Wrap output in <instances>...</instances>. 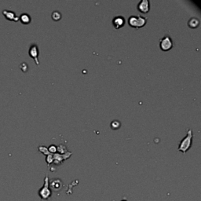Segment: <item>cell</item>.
Returning <instances> with one entry per match:
<instances>
[{
	"label": "cell",
	"instance_id": "cell-13",
	"mask_svg": "<svg viewBox=\"0 0 201 201\" xmlns=\"http://www.w3.org/2000/svg\"><path fill=\"white\" fill-rule=\"evenodd\" d=\"M120 126H121V123L118 120H114L111 123V128L112 130H118Z\"/></svg>",
	"mask_w": 201,
	"mask_h": 201
},
{
	"label": "cell",
	"instance_id": "cell-11",
	"mask_svg": "<svg viewBox=\"0 0 201 201\" xmlns=\"http://www.w3.org/2000/svg\"><path fill=\"white\" fill-rule=\"evenodd\" d=\"M19 21H20L22 24H24V25H28V24H29L32 21V18H31L29 14L25 13L21 14L20 17H19Z\"/></svg>",
	"mask_w": 201,
	"mask_h": 201
},
{
	"label": "cell",
	"instance_id": "cell-9",
	"mask_svg": "<svg viewBox=\"0 0 201 201\" xmlns=\"http://www.w3.org/2000/svg\"><path fill=\"white\" fill-rule=\"evenodd\" d=\"M2 14H3V16L6 17L7 20L13 21H19V17L16 14L14 11L9 10H2Z\"/></svg>",
	"mask_w": 201,
	"mask_h": 201
},
{
	"label": "cell",
	"instance_id": "cell-3",
	"mask_svg": "<svg viewBox=\"0 0 201 201\" xmlns=\"http://www.w3.org/2000/svg\"><path fill=\"white\" fill-rule=\"evenodd\" d=\"M147 18L141 15H133L128 18V24L130 27L135 28H140L146 25Z\"/></svg>",
	"mask_w": 201,
	"mask_h": 201
},
{
	"label": "cell",
	"instance_id": "cell-21",
	"mask_svg": "<svg viewBox=\"0 0 201 201\" xmlns=\"http://www.w3.org/2000/svg\"><path fill=\"white\" fill-rule=\"evenodd\" d=\"M112 201H115V200H114V199H113V200H112Z\"/></svg>",
	"mask_w": 201,
	"mask_h": 201
},
{
	"label": "cell",
	"instance_id": "cell-20",
	"mask_svg": "<svg viewBox=\"0 0 201 201\" xmlns=\"http://www.w3.org/2000/svg\"><path fill=\"white\" fill-rule=\"evenodd\" d=\"M121 201H127V200H126V199H122Z\"/></svg>",
	"mask_w": 201,
	"mask_h": 201
},
{
	"label": "cell",
	"instance_id": "cell-5",
	"mask_svg": "<svg viewBox=\"0 0 201 201\" xmlns=\"http://www.w3.org/2000/svg\"><path fill=\"white\" fill-rule=\"evenodd\" d=\"M28 54L31 57L34 59L35 64L37 65H39V51L38 46L35 43H32L29 47L28 50Z\"/></svg>",
	"mask_w": 201,
	"mask_h": 201
},
{
	"label": "cell",
	"instance_id": "cell-1",
	"mask_svg": "<svg viewBox=\"0 0 201 201\" xmlns=\"http://www.w3.org/2000/svg\"><path fill=\"white\" fill-rule=\"evenodd\" d=\"M193 134L192 131L191 129L187 130L186 132V135L182 138L181 141L179 143L178 145V151L181 152L185 154L186 153V152L188 151L192 146V142H193Z\"/></svg>",
	"mask_w": 201,
	"mask_h": 201
},
{
	"label": "cell",
	"instance_id": "cell-8",
	"mask_svg": "<svg viewBox=\"0 0 201 201\" xmlns=\"http://www.w3.org/2000/svg\"><path fill=\"white\" fill-rule=\"evenodd\" d=\"M138 10L142 13H147L150 10V4L148 0H141L138 4Z\"/></svg>",
	"mask_w": 201,
	"mask_h": 201
},
{
	"label": "cell",
	"instance_id": "cell-4",
	"mask_svg": "<svg viewBox=\"0 0 201 201\" xmlns=\"http://www.w3.org/2000/svg\"><path fill=\"white\" fill-rule=\"evenodd\" d=\"M173 41L169 35H165L160 39V47L163 51H168L173 47Z\"/></svg>",
	"mask_w": 201,
	"mask_h": 201
},
{
	"label": "cell",
	"instance_id": "cell-2",
	"mask_svg": "<svg viewBox=\"0 0 201 201\" xmlns=\"http://www.w3.org/2000/svg\"><path fill=\"white\" fill-rule=\"evenodd\" d=\"M49 182H50V179H49L48 175H47L44 178L43 185L38 191V195L42 200H47L52 196V191L49 185Z\"/></svg>",
	"mask_w": 201,
	"mask_h": 201
},
{
	"label": "cell",
	"instance_id": "cell-6",
	"mask_svg": "<svg viewBox=\"0 0 201 201\" xmlns=\"http://www.w3.org/2000/svg\"><path fill=\"white\" fill-rule=\"evenodd\" d=\"M49 185L51 190V191L53 192H59L63 188V182L60 178H53L50 180L49 182Z\"/></svg>",
	"mask_w": 201,
	"mask_h": 201
},
{
	"label": "cell",
	"instance_id": "cell-15",
	"mask_svg": "<svg viewBox=\"0 0 201 201\" xmlns=\"http://www.w3.org/2000/svg\"><path fill=\"white\" fill-rule=\"evenodd\" d=\"M51 17L52 18H53V20L59 21L62 18V14H61V13L59 11H53V13H52Z\"/></svg>",
	"mask_w": 201,
	"mask_h": 201
},
{
	"label": "cell",
	"instance_id": "cell-18",
	"mask_svg": "<svg viewBox=\"0 0 201 201\" xmlns=\"http://www.w3.org/2000/svg\"><path fill=\"white\" fill-rule=\"evenodd\" d=\"M48 148V151L49 153H51V154H55V153H57V146L54 145H50V146H49Z\"/></svg>",
	"mask_w": 201,
	"mask_h": 201
},
{
	"label": "cell",
	"instance_id": "cell-14",
	"mask_svg": "<svg viewBox=\"0 0 201 201\" xmlns=\"http://www.w3.org/2000/svg\"><path fill=\"white\" fill-rule=\"evenodd\" d=\"M38 149L40 153H42L43 154L45 155V156H47V155L49 154H51V153H49L48 148H47L46 146H43V145H39V146L38 147Z\"/></svg>",
	"mask_w": 201,
	"mask_h": 201
},
{
	"label": "cell",
	"instance_id": "cell-17",
	"mask_svg": "<svg viewBox=\"0 0 201 201\" xmlns=\"http://www.w3.org/2000/svg\"><path fill=\"white\" fill-rule=\"evenodd\" d=\"M46 161H47L48 166H50L51 163H53V154H49L47 155L46 157Z\"/></svg>",
	"mask_w": 201,
	"mask_h": 201
},
{
	"label": "cell",
	"instance_id": "cell-12",
	"mask_svg": "<svg viewBox=\"0 0 201 201\" xmlns=\"http://www.w3.org/2000/svg\"><path fill=\"white\" fill-rule=\"evenodd\" d=\"M199 20L197 18V17H192L188 21V25L192 28H197L199 25Z\"/></svg>",
	"mask_w": 201,
	"mask_h": 201
},
{
	"label": "cell",
	"instance_id": "cell-10",
	"mask_svg": "<svg viewBox=\"0 0 201 201\" xmlns=\"http://www.w3.org/2000/svg\"><path fill=\"white\" fill-rule=\"evenodd\" d=\"M125 24V19L123 16H116L112 20V25L115 28L119 29L121 28L122 27L124 26Z\"/></svg>",
	"mask_w": 201,
	"mask_h": 201
},
{
	"label": "cell",
	"instance_id": "cell-7",
	"mask_svg": "<svg viewBox=\"0 0 201 201\" xmlns=\"http://www.w3.org/2000/svg\"><path fill=\"white\" fill-rule=\"evenodd\" d=\"M72 154V153H69L67 152L65 154H59V153H55L53 155V163L55 165H60L62 164V162L66 160L67 159L71 156V155Z\"/></svg>",
	"mask_w": 201,
	"mask_h": 201
},
{
	"label": "cell",
	"instance_id": "cell-16",
	"mask_svg": "<svg viewBox=\"0 0 201 201\" xmlns=\"http://www.w3.org/2000/svg\"><path fill=\"white\" fill-rule=\"evenodd\" d=\"M57 153H59V154H65V153H66L67 152H68V150H67V148H65V146H64V145H60L58 147H57Z\"/></svg>",
	"mask_w": 201,
	"mask_h": 201
},
{
	"label": "cell",
	"instance_id": "cell-19",
	"mask_svg": "<svg viewBox=\"0 0 201 201\" xmlns=\"http://www.w3.org/2000/svg\"><path fill=\"white\" fill-rule=\"evenodd\" d=\"M20 67H21V68L22 71H26L27 69H28V65H27L25 62H24V63H22Z\"/></svg>",
	"mask_w": 201,
	"mask_h": 201
}]
</instances>
